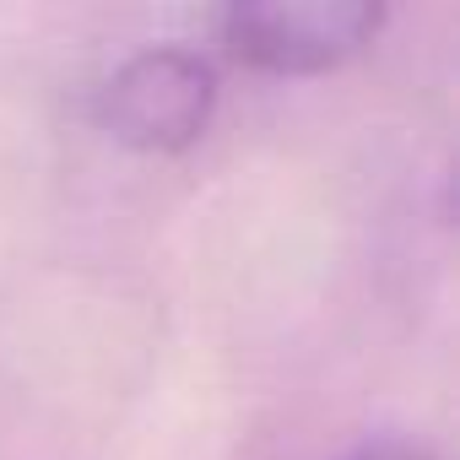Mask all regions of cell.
Returning <instances> with one entry per match:
<instances>
[{
  "label": "cell",
  "instance_id": "cell-3",
  "mask_svg": "<svg viewBox=\"0 0 460 460\" xmlns=\"http://www.w3.org/2000/svg\"><path fill=\"white\" fill-rule=\"evenodd\" d=\"M352 460H433V455L417 449V444H374V449H363V455H352Z\"/></svg>",
  "mask_w": 460,
  "mask_h": 460
},
{
  "label": "cell",
  "instance_id": "cell-2",
  "mask_svg": "<svg viewBox=\"0 0 460 460\" xmlns=\"http://www.w3.org/2000/svg\"><path fill=\"white\" fill-rule=\"evenodd\" d=\"M379 28L385 12L368 0H255L222 17V44L244 66L304 76L363 55Z\"/></svg>",
  "mask_w": 460,
  "mask_h": 460
},
{
  "label": "cell",
  "instance_id": "cell-1",
  "mask_svg": "<svg viewBox=\"0 0 460 460\" xmlns=\"http://www.w3.org/2000/svg\"><path fill=\"white\" fill-rule=\"evenodd\" d=\"M217 109V76L195 49L157 44L130 55L98 93L103 130L136 152H184L206 136Z\"/></svg>",
  "mask_w": 460,
  "mask_h": 460
}]
</instances>
